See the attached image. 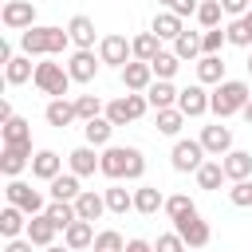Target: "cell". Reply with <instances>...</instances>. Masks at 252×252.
<instances>
[{
	"label": "cell",
	"mask_w": 252,
	"mask_h": 252,
	"mask_svg": "<svg viewBox=\"0 0 252 252\" xmlns=\"http://www.w3.org/2000/svg\"><path fill=\"white\" fill-rule=\"evenodd\" d=\"M71 47V32L67 28H55V24H35L28 32H20V51L24 55H43V59H55Z\"/></svg>",
	"instance_id": "1"
},
{
	"label": "cell",
	"mask_w": 252,
	"mask_h": 252,
	"mask_svg": "<svg viewBox=\"0 0 252 252\" xmlns=\"http://www.w3.org/2000/svg\"><path fill=\"white\" fill-rule=\"evenodd\" d=\"M248 98H252V87H248L244 79H224L220 87H213V94H209V110L217 114V122H224V118L240 114V110L248 106Z\"/></svg>",
	"instance_id": "2"
},
{
	"label": "cell",
	"mask_w": 252,
	"mask_h": 252,
	"mask_svg": "<svg viewBox=\"0 0 252 252\" xmlns=\"http://www.w3.org/2000/svg\"><path fill=\"white\" fill-rule=\"evenodd\" d=\"M35 91L39 94H47V98H67V91H71V75H67V67L63 63H55V59H43V63H35Z\"/></svg>",
	"instance_id": "3"
},
{
	"label": "cell",
	"mask_w": 252,
	"mask_h": 252,
	"mask_svg": "<svg viewBox=\"0 0 252 252\" xmlns=\"http://www.w3.org/2000/svg\"><path fill=\"white\" fill-rule=\"evenodd\" d=\"M205 161H209V154H205V146L197 138H177L173 150H169V165L177 173H197Z\"/></svg>",
	"instance_id": "4"
},
{
	"label": "cell",
	"mask_w": 252,
	"mask_h": 252,
	"mask_svg": "<svg viewBox=\"0 0 252 252\" xmlns=\"http://www.w3.org/2000/svg\"><path fill=\"white\" fill-rule=\"evenodd\" d=\"M4 197H8V205L24 209L28 217H39V213H47V205H51V201H43V193H39V189H32V185H28V181H20V177L4 185Z\"/></svg>",
	"instance_id": "5"
},
{
	"label": "cell",
	"mask_w": 252,
	"mask_h": 252,
	"mask_svg": "<svg viewBox=\"0 0 252 252\" xmlns=\"http://www.w3.org/2000/svg\"><path fill=\"white\" fill-rule=\"evenodd\" d=\"M146 110H150V98H146V94H130V91H126L122 98H110V102H106V118H110L114 126L138 122Z\"/></svg>",
	"instance_id": "6"
},
{
	"label": "cell",
	"mask_w": 252,
	"mask_h": 252,
	"mask_svg": "<svg viewBox=\"0 0 252 252\" xmlns=\"http://www.w3.org/2000/svg\"><path fill=\"white\" fill-rule=\"evenodd\" d=\"M173 232L185 240V248H205L209 240H213V228H209V220H201V213H193V217H181V220H173Z\"/></svg>",
	"instance_id": "7"
},
{
	"label": "cell",
	"mask_w": 252,
	"mask_h": 252,
	"mask_svg": "<svg viewBox=\"0 0 252 252\" xmlns=\"http://www.w3.org/2000/svg\"><path fill=\"white\" fill-rule=\"evenodd\" d=\"M98 59L106 63V67H126L130 59H134V47H130V39L126 35H102L98 39Z\"/></svg>",
	"instance_id": "8"
},
{
	"label": "cell",
	"mask_w": 252,
	"mask_h": 252,
	"mask_svg": "<svg viewBox=\"0 0 252 252\" xmlns=\"http://www.w3.org/2000/svg\"><path fill=\"white\" fill-rule=\"evenodd\" d=\"M0 20L8 32H28V28H35V4L32 0H8Z\"/></svg>",
	"instance_id": "9"
},
{
	"label": "cell",
	"mask_w": 252,
	"mask_h": 252,
	"mask_svg": "<svg viewBox=\"0 0 252 252\" xmlns=\"http://www.w3.org/2000/svg\"><path fill=\"white\" fill-rule=\"evenodd\" d=\"M98 67H102V59L94 55V51H71V59H67V75H71V83H94V75H98Z\"/></svg>",
	"instance_id": "10"
},
{
	"label": "cell",
	"mask_w": 252,
	"mask_h": 252,
	"mask_svg": "<svg viewBox=\"0 0 252 252\" xmlns=\"http://www.w3.org/2000/svg\"><path fill=\"white\" fill-rule=\"evenodd\" d=\"M118 75H122V87H126L130 94H146V91L154 87V67L142 63V59H130Z\"/></svg>",
	"instance_id": "11"
},
{
	"label": "cell",
	"mask_w": 252,
	"mask_h": 252,
	"mask_svg": "<svg viewBox=\"0 0 252 252\" xmlns=\"http://www.w3.org/2000/svg\"><path fill=\"white\" fill-rule=\"evenodd\" d=\"M197 142L205 146L209 158H224V154L232 150V130H228L224 122H213V126H201V138H197Z\"/></svg>",
	"instance_id": "12"
},
{
	"label": "cell",
	"mask_w": 252,
	"mask_h": 252,
	"mask_svg": "<svg viewBox=\"0 0 252 252\" xmlns=\"http://www.w3.org/2000/svg\"><path fill=\"white\" fill-rule=\"evenodd\" d=\"M32 158H35L32 146H4V150H0V173H4L8 181H16V177L32 165Z\"/></svg>",
	"instance_id": "13"
},
{
	"label": "cell",
	"mask_w": 252,
	"mask_h": 252,
	"mask_svg": "<svg viewBox=\"0 0 252 252\" xmlns=\"http://www.w3.org/2000/svg\"><path fill=\"white\" fill-rule=\"evenodd\" d=\"M126 165H130V146H106L102 150V161H98V173L110 177V181H122L126 177Z\"/></svg>",
	"instance_id": "14"
},
{
	"label": "cell",
	"mask_w": 252,
	"mask_h": 252,
	"mask_svg": "<svg viewBox=\"0 0 252 252\" xmlns=\"http://www.w3.org/2000/svg\"><path fill=\"white\" fill-rule=\"evenodd\" d=\"M177 110H181L185 118H205V114H209V91H205L201 83L185 87L181 98H177Z\"/></svg>",
	"instance_id": "15"
},
{
	"label": "cell",
	"mask_w": 252,
	"mask_h": 252,
	"mask_svg": "<svg viewBox=\"0 0 252 252\" xmlns=\"http://www.w3.org/2000/svg\"><path fill=\"white\" fill-rule=\"evenodd\" d=\"M43 118H47V126H55V130L75 126V122H79V114H75V98H47Z\"/></svg>",
	"instance_id": "16"
},
{
	"label": "cell",
	"mask_w": 252,
	"mask_h": 252,
	"mask_svg": "<svg viewBox=\"0 0 252 252\" xmlns=\"http://www.w3.org/2000/svg\"><path fill=\"white\" fill-rule=\"evenodd\" d=\"M98 161H102V154H94V146H87V142L67 154V169H71L75 177H91V173L98 169Z\"/></svg>",
	"instance_id": "17"
},
{
	"label": "cell",
	"mask_w": 252,
	"mask_h": 252,
	"mask_svg": "<svg viewBox=\"0 0 252 252\" xmlns=\"http://www.w3.org/2000/svg\"><path fill=\"white\" fill-rule=\"evenodd\" d=\"M150 32H154L161 43H165V39L173 43V39L185 32V20H181V16H173L169 8H161V12H154V24H150Z\"/></svg>",
	"instance_id": "18"
},
{
	"label": "cell",
	"mask_w": 252,
	"mask_h": 252,
	"mask_svg": "<svg viewBox=\"0 0 252 252\" xmlns=\"http://www.w3.org/2000/svg\"><path fill=\"white\" fill-rule=\"evenodd\" d=\"M67 32H71V43L79 47V51H94V20L91 16H71L67 20Z\"/></svg>",
	"instance_id": "19"
},
{
	"label": "cell",
	"mask_w": 252,
	"mask_h": 252,
	"mask_svg": "<svg viewBox=\"0 0 252 252\" xmlns=\"http://www.w3.org/2000/svg\"><path fill=\"white\" fill-rule=\"evenodd\" d=\"M59 173H63V158H59L55 150H35V158H32V177L55 181Z\"/></svg>",
	"instance_id": "20"
},
{
	"label": "cell",
	"mask_w": 252,
	"mask_h": 252,
	"mask_svg": "<svg viewBox=\"0 0 252 252\" xmlns=\"http://www.w3.org/2000/svg\"><path fill=\"white\" fill-rule=\"evenodd\" d=\"M220 165H224V177L228 181H248L252 177V154L248 150H228L220 158Z\"/></svg>",
	"instance_id": "21"
},
{
	"label": "cell",
	"mask_w": 252,
	"mask_h": 252,
	"mask_svg": "<svg viewBox=\"0 0 252 252\" xmlns=\"http://www.w3.org/2000/svg\"><path fill=\"white\" fill-rule=\"evenodd\" d=\"M28 220H32V217H28L24 209H16V205H4V209H0V236H4V240H16V236H24V232H28Z\"/></svg>",
	"instance_id": "22"
},
{
	"label": "cell",
	"mask_w": 252,
	"mask_h": 252,
	"mask_svg": "<svg viewBox=\"0 0 252 252\" xmlns=\"http://www.w3.org/2000/svg\"><path fill=\"white\" fill-rule=\"evenodd\" d=\"M28 79H35L32 55H12V59L4 63V83H8V87H24Z\"/></svg>",
	"instance_id": "23"
},
{
	"label": "cell",
	"mask_w": 252,
	"mask_h": 252,
	"mask_svg": "<svg viewBox=\"0 0 252 252\" xmlns=\"http://www.w3.org/2000/svg\"><path fill=\"white\" fill-rule=\"evenodd\" d=\"M55 232H59V228L51 224V217H47V213H39V217H32V220H28V232H24V236H28L35 248H51V244H55Z\"/></svg>",
	"instance_id": "24"
},
{
	"label": "cell",
	"mask_w": 252,
	"mask_h": 252,
	"mask_svg": "<svg viewBox=\"0 0 252 252\" xmlns=\"http://www.w3.org/2000/svg\"><path fill=\"white\" fill-rule=\"evenodd\" d=\"M94 224L91 220H75L71 228H63V244L71 248V252H83V248H94Z\"/></svg>",
	"instance_id": "25"
},
{
	"label": "cell",
	"mask_w": 252,
	"mask_h": 252,
	"mask_svg": "<svg viewBox=\"0 0 252 252\" xmlns=\"http://www.w3.org/2000/svg\"><path fill=\"white\" fill-rule=\"evenodd\" d=\"M197 83L201 87H220L224 83V59L220 55H201L197 59Z\"/></svg>",
	"instance_id": "26"
},
{
	"label": "cell",
	"mask_w": 252,
	"mask_h": 252,
	"mask_svg": "<svg viewBox=\"0 0 252 252\" xmlns=\"http://www.w3.org/2000/svg\"><path fill=\"white\" fill-rule=\"evenodd\" d=\"M146 98H150V106H154V110H169V106H177L181 91H177L169 79H154V87L146 91Z\"/></svg>",
	"instance_id": "27"
},
{
	"label": "cell",
	"mask_w": 252,
	"mask_h": 252,
	"mask_svg": "<svg viewBox=\"0 0 252 252\" xmlns=\"http://www.w3.org/2000/svg\"><path fill=\"white\" fill-rule=\"evenodd\" d=\"M110 134H114V122H110L106 114L83 122V138H87V146H94V150H106V146H110Z\"/></svg>",
	"instance_id": "28"
},
{
	"label": "cell",
	"mask_w": 252,
	"mask_h": 252,
	"mask_svg": "<svg viewBox=\"0 0 252 252\" xmlns=\"http://www.w3.org/2000/svg\"><path fill=\"white\" fill-rule=\"evenodd\" d=\"M158 209H165V197H161V189H158V185H138V189H134V213H142V217H154Z\"/></svg>",
	"instance_id": "29"
},
{
	"label": "cell",
	"mask_w": 252,
	"mask_h": 252,
	"mask_svg": "<svg viewBox=\"0 0 252 252\" xmlns=\"http://www.w3.org/2000/svg\"><path fill=\"white\" fill-rule=\"evenodd\" d=\"M75 213H79V220H91V224H94V220L106 213V197L94 193V189H83L79 201H75Z\"/></svg>",
	"instance_id": "30"
},
{
	"label": "cell",
	"mask_w": 252,
	"mask_h": 252,
	"mask_svg": "<svg viewBox=\"0 0 252 252\" xmlns=\"http://www.w3.org/2000/svg\"><path fill=\"white\" fill-rule=\"evenodd\" d=\"M79 181H83V177H75L71 169H67V173H59L55 181H47L51 201H79V193H83V189H79Z\"/></svg>",
	"instance_id": "31"
},
{
	"label": "cell",
	"mask_w": 252,
	"mask_h": 252,
	"mask_svg": "<svg viewBox=\"0 0 252 252\" xmlns=\"http://www.w3.org/2000/svg\"><path fill=\"white\" fill-rule=\"evenodd\" d=\"M0 142L4 146H32V122L28 118H12L0 126Z\"/></svg>",
	"instance_id": "32"
},
{
	"label": "cell",
	"mask_w": 252,
	"mask_h": 252,
	"mask_svg": "<svg viewBox=\"0 0 252 252\" xmlns=\"http://www.w3.org/2000/svg\"><path fill=\"white\" fill-rule=\"evenodd\" d=\"M102 197H106V213H114V217H126L134 209V189H122L118 181L110 189H102Z\"/></svg>",
	"instance_id": "33"
},
{
	"label": "cell",
	"mask_w": 252,
	"mask_h": 252,
	"mask_svg": "<svg viewBox=\"0 0 252 252\" xmlns=\"http://www.w3.org/2000/svg\"><path fill=\"white\" fill-rule=\"evenodd\" d=\"M130 47H134V59H142V63H154V59L161 55V39H158L154 32H138V35L130 39Z\"/></svg>",
	"instance_id": "34"
},
{
	"label": "cell",
	"mask_w": 252,
	"mask_h": 252,
	"mask_svg": "<svg viewBox=\"0 0 252 252\" xmlns=\"http://www.w3.org/2000/svg\"><path fill=\"white\" fill-rule=\"evenodd\" d=\"M193 177H197V185H201V189H209V193H213V189H220V185L228 181V177H224V165H220V158H209V161H205V165H201Z\"/></svg>",
	"instance_id": "35"
},
{
	"label": "cell",
	"mask_w": 252,
	"mask_h": 252,
	"mask_svg": "<svg viewBox=\"0 0 252 252\" xmlns=\"http://www.w3.org/2000/svg\"><path fill=\"white\" fill-rule=\"evenodd\" d=\"M173 55H177L181 63L201 59V55H205V51H201V35H197V32H181V35L173 39Z\"/></svg>",
	"instance_id": "36"
},
{
	"label": "cell",
	"mask_w": 252,
	"mask_h": 252,
	"mask_svg": "<svg viewBox=\"0 0 252 252\" xmlns=\"http://www.w3.org/2000/svg\"><path fill=\"white\" fill-rule=\"evenodd\" d=\"M75 114H79V122H91V118H102L106 106L98 94H75Z\"/></svg>",
	"instance_id": "37"
},
{
	"label": "cell",
	"mask_w": 252,
	"mask_h": 252,
	"mask_svg": "<svg viewBox=\"0 0 252 252\" xmlns=\"http://www.w3.org/2000/svg\"><path fill=\"white\" fill-rule=\"evenodd\" d=\"M47 217H51V224H55V228H71V224L79 220L75 201H51V205H47Z\"/></svg>",
	"instance_id": "38"
},
{
	"label": "cell",
	"mask_w": 252,
	"mask_h": 252,
	"mask_svg": "<svg viewBox=\"0 0 252 252\" xmlns=\"http://www.w3.org/2000/svg\"><path fill=\"white\" fill-rule=\"evenodd\" d=\"M181 126H185V114H181L177 106H169V110H158V134H165V138H177V134H181Z\"/></svg>",
	"instance_id": "39"
},
{
	"label": "cell",
	"mask_w": 252,
	"mask_h": 252,
	"mask_svg": "<svg viewBox=\"0 0 252 252\" xmlns=\"http://www.w3.org/2000/svg\"><path fill=\"white\" fill-rule=\"evenodd\" d=\"M193 213H197V205H193L189 193H173V197H165V217H169V220H181V217H193Z\"/></svg>",
	"instance_id": "40"
},
{
	"label": "cell",
	"mask_w": 252,
	"mask_h": 252,
	"mask_svg": "<svg viewBox=\"0 0 252 252\" xmlns=\"http://www.w3.org/2000/svg\"><path fill=\"white\" fill-rule=\"evenodd\" d=\"M220 16H224V8H220V0H201V8H197V24L209 32V28H220Z\"/></svg>",
	"instance_id": "41"
},
{
	"label": "cell",
	"mask_w": 252,
	"mask_h": 252,
	"mask_svg": "<svg viewBox=\"0 0 252 252\" xmlns=\"http://www.w3.org/2000/svg\"><path fill=\"white\" fill-rule=\"evenodd\" d=\"M224 35H228L232 47H252V28L244 24V16H240V20H228V24H224Z\"/></svg>",
	"instance_id": "42"
},
{
	"label": "cell",
	"mask_w": 252,
	"mask_h": 252,
	"mask_svg": "<svg viewBox=\"0 0 252 252\" xmlns=\"http://www.w3.org/2000/svg\"><path fill=\"white\" fill-rule=\"evenodd\" d=\"M150 67H154V79H169V83H173V75H177L181 59H177L173 51H161V55H158V59H154Z\"/></svg>",
	"instance_id": "43"
},
{
	"label": "cell",
	"mask_w": 252,
	"mask_h": 252,
	"mask_svg": "<svg viewBox=\"0 0 252 252\" xmlns=\"http://www.w3.org/2000/svg\"><path fill=\"white\" fill-rule=\"evenodd\" d=\"M94 252H126V240H122V232H114V228H102V232L94 236Z\"/></svg>",
	"instance_id": "44"
},
{
	"label": "cell",
	"mask_w": 252,
	"mask_h": 252,
	"mask_svg": "<svg viewBox=\"0 0 252 252\" xmlns=\"http://www.w3.org/2000/svg\"><path fill=\"white\" fill-rule=\"evenodd\" d=\"M224 43H228L224 28H209V32H201V51H205V55H220Z\"/></svg>",
	"instance_id": "45"
},
{
	"label": "cell",
	"mask_w": 252,
	"mask_h": 252,
	"mask_svg": "<svg viewBox=\"0 0 252 252\" xmlns=\"http://www.w3.org/2000/svg\"><path fill=\"white\" fill-rule=\"evenodd\" d=\"M228 201H232L236 209H252V177H248V181H232V185H228Z\"/></svg>",
	"instance_id": "46"
},
{
	"label": "cell",
	"mask_w": 252,
	"mask_h": 252,
	"mask_svg": "<svg viewBox=\"0 0 252 252\" xmlns=\"http://www.w3.org/2000/svg\"><path fill=\"white\" fill-rule=\"evenodd\" d=\"M154 252H189V248H185V240H181L177 232H161V236L154 240Z\"/></svg>",
	"instance_id": "47"
},
{
	"label": "cell",
	"mask_w": 252,
	"mask_h": 252,
	"mask_svg": "<svg viewBox=\"0 0 252 252\" xmlns=\"http://www.w3.org/2000/svg\"><path fill=\"white\" fill-rule=\"evenodd\" d=\"M142 173H146V158H142V150H138V146H130V165H126V181H142Z\"/></svg>",
	"instance_id": "48"
},
{
	"label": "cell",
	"mask_w": 252,
	"mask_h": 252,
	"mask_svg": "<svg viewBox=\"0 0 252 252\" xmlns=\"http://www.w3.org/2000/svg\"><path fill=\"white\" fill-rule=\"evenodd\" d=\"M220 8H224V16L240 20V16H248V12H252V0H220Z\"/></svg>",
	"instance_id": "49"
},
{
	"label": "cell",
	"mask_w": 252,
	"mask_h": 252,
	"mask_svg": "<svg viewBox=\"0 0 252 252\" xmlns=\"http://www.w3.org/2000/svg\"><path fill=\"white\" fill-rule=\"evenodd\" d=\"M197 8H201V0H173V4H169V12L181 16V20H185V16H197Z\"/></svg>",
	"instance_id": "50"
},
{
	"label": "cell",
	"mask_w": 252,
	"mask_h": 252,
	"mask_svg": "<svg viewBox=\"0 0 252 252\" xmlns=\"http://www.w3.org/2000/svg\"><path fill=\"white\" fill-rule=\"evenodd\" d=\"M32 248H35V244H32L28 236H16V240H8V244H4V252H32Z\"/></svg>",
	"instance_id": "51"
},
{
	"label": "cell",
	"mask_w": 252,
	"mask_h": 252,
	"mask_svg": "<svg viewBox=\"0 0 252 252\" xmlns=\"http://www.w3.org/2000/svg\"><path fill=\"white\" fill-rule=\"evenodd\" d=\"M126 252H154V244L142 240V236H134V240H126Z\"/></svg>",
	"instance_id": "52"
},
{
	"label": "cell",
	"mask_w": 252,
	"mask_h": 252,
	"mask_svg": "<svg viewBox=\"0 0 252 252\" xmlns=\"http://www.w3.org/2000/svg\"><path fill=\"white\" fill-rule=\"evenodd\" d=\"M12 118H16V114H12V102L4 98V102H0V126H4V122H12Z\"/></svg>",
	"instance_id": "53"
},
{
	"label": "cell",
	"mask_w": 252,
	"mask_h": 252,
	"mask_svg": "<svg viewBox=\"0 0 252 252\" xmlns=\"http://www.w3.org/2000/svg\"><path fill=\"white\" fill-rule=\"evenodd\" d=\"M240 114H244V122H248V126H252V98H248V106H244V110H240Z\"/></svg>",
	"instance_id": "54"
},
{
	"label": "cell",
	"mask_w": 252,
	"mask_h": 252,
	"mask_svg": "<svg viewBox=\"0 0 252 252\" xmlns=\"http://www.w3.org/2000/svg\"><path fill=\"white\" fill-rule=\"evenodd\" d=\"M43 252H71L67 244H51V248H43Z\"/></svg>",
	"instance_id": "55"
},
{
	"label": "cell",
	"mask_w": 252,
	"mask_h": 252,
	"mask_svg": "<svg viewBox=\"0 0 252 252\" xmlns=\"http://www.w3.org/2000/svg\"><path fill=\"white\" fill-rule=\"evenodd\" d=\"M244 24H248V28H252V12H248V16H244Z\"/></svg>",
	"instance_id": "56"
},
{
	"label": "cell",
	"mask_w": 252,
	"mask_h": 252,
	"mask_svg": "<svg viewBox=\"0 0 252 252\" xmlns=\"http://www.w3.org/2000/svg\"><path fill=\"white\" fill-rule=\"evenodd\" d=\"M158 4H161V8H169V4H173V0H158Z\"/></svg>",
	"instance_id": "57"
},
{
	"label": "cell",
	"mask_w": 252,
	"mask_h": 252,
	"mask_svg": "<svg viewBox=\"0 0 252 252\" xmlns=\"http://www.w3.org/2000/svg\"><path fill=\"white\" fill-rule=\"evenodd\" d=\"M248 75H252V55H248Z\"/></svg>",
	"instance_id": "58"
}]
</instances>
